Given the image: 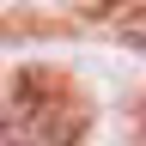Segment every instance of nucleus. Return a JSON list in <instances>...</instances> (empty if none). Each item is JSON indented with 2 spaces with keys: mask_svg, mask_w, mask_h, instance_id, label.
Listing matches in <instances>:
<instances>
[{
  "mask_svg": "<svg viewBox=\"0 0 146 146\" xmlns=\"http://www.w3.org/2000/svg\"><path fill=\"white\" fill-rule=\"evenodd\" d=\"M73 134H79V110L67 104H18L6 128H0V146H67Z\"/></svg>",
  "mask_w": 146,
  "mask_h": 146,
  "instance_id": "1",
  "label": "nucleus"
}]
</instances>
